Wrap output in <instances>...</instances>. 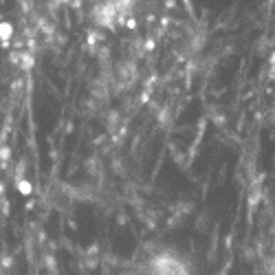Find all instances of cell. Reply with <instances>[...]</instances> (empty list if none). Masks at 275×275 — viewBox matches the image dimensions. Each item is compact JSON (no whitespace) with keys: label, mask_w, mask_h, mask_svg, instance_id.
<instances>
[{"label":"cell","mask_w":275,"mask_h":275,"mask_svg":"<svg viewBox=\"0 0 275 275\" xmlns=\"http://www.w3.org/2000/svg\"><path fill=\"white\" fill-rule=\"evenodd\" d=\"M0 159H2V161L9 159V147H0Z\"/></svg>","instance_id":"4"},{"label":"cell","mask_w":275,"mask_h":275,"mask_svg":"<svg viewBox=\"0 0 275 275\" xmlns=\"http://www.w3.org/2000/svg\"><path fill=\"white\" fill-rule=\"evenodd\" d=\"M11 33H14L11 24H0V40H9Z\"/></svg>","instance_id":"3"},{"label":"cell","mask_w":275,"mask_h":275,"mask_svg":"<svg viewBox=\"0 0 275 275\" xmlns=\"http://www.w3.org/2000/svg\"><path fill=\"white\" fill-rule=\"evenodd\" d=\"M147 275H190V271L178 256L159 253L147 262Z\"/></svg>","instance_id":"1"},{"label":"cell","mask_w":275,"mask_h":275,"mask_svg":"<svg viewBox=\"0 0 275 275\" xmlns=\"http://www.w3.org/2000/svg\"><path fill=\"white\" fill-rule=\"evenodd\" d=\"M16 185H18V192L22 196H29L31 192H33V190H31V183H29L27 178H16Z\"/></svg>","instance_id":"2"}]
</instances>
